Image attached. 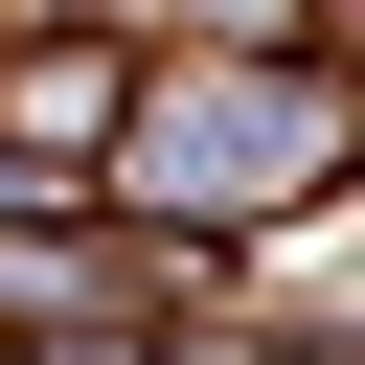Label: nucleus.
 Returning a JSON list of instances; mask_svg holds the SVG:
<instances>
[{"label":"nucleus","instance_id":"obj_1","mask_svg":"<svg viewBox=\"0 0 365 365\" xmlns=\"http://www.w3.org/2000/svg\"><path fill=\"white\" fill-rule=\"evenodd\" d=\"M319 160H342V68H297V46H182L114 114V182L137 205H205V228H274Z\"/></svg>","mask_w":365,"mask_h":365},{"label":"nucleus","instance_id":"obj_2","mask_svg":"<svg viewBox=\"0 0 365 365\" xmlns=\"http://www.w3.org/2000/svg\"><path fill=\"white\" fill-rule=\"evenodd\" d=\"M182 23H205V46H297L319 0H182Z\"/></svg>","mask_w":365,"mask_h":365}]
</instances>
